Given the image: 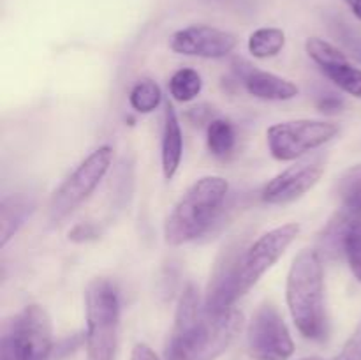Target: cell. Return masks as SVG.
Masks as SVG:
<instances>
[{"instance_id":"obj_2","label":"cell","mask_w":361,"mask_h":360,"mask_svg":"<svg viewBox=\"0 0 361 360\" xmlns=\"http://www.w3.org/2000/svg\"><path fill=\"white\" fill-rule=\"evenodd\" d=\"M298 235V222L277 226L263 233L256 242L243 249V253L228 258L224 265H219L204 296L207 309L222 313L235 307V304L284 256Z\"/></svg>"},{"instance_id":"obj_11","label":"cell","mask_w":361,"mask_h":360,"mask_svg":"<svg viewBox=\"0 0 361 360\" xmlns=\"http://www.w3.org/2000/svg\"><path fill=\"white\" fill-rule=\"evenodd\" d=\"M238 44L235 34L210 25H190L169 37V48L183 56L217 60L224 59Z\"/></svg>"},{"instance_id":"obj_4","label":"cell","mask_w":361,"mask_h":360,"mask_svg":"<svg viewBox=\"0 0 361 360\" xmlns=\"http://www.w3.org/2000/svg\"><path fill=\"white\" fill-rule=\"evenodd\" d=\"M228 193L229 184L224 176L207 175L197 179L166 219V244L176 247L203 236L221 215Z\"/></svg>"},{"instance_id":"obj_16","label":"cell","mask_w":361,"mask_h":360,"mask_svg":"<svg viewBox=\"0 0 361 360\" xmlns=\"http://www.w3.org/2000/svg\"><path fill=\"white\" fill-rule=\"evenodd\" d=\"M35 203L27 194L4 196L0 203V247H6L9 240L20 232L21 226L34 214Z\"/></svg>"},{"instance_id":"obj_25","label":"cell","mask_w":361,"mask_h":360,"mask_svg":"<svg viewBox=\"0 0 361 360\" xmlns=\"http://www.w3.org/2000/svg\"><path fill=\"white\" fill-rule=\"evenodd\" d=\"M342 104H344V101H342L341 97H337V95H326V97L319 99L317 101V108L321 109L323 113H335V112H341Z\"/></svg>"},{"instance_id":"obj_14","label":"cell","mask_w":361,"mask_h":360,"mask_svg":"<svg viewBox=\"0 0 361 360\" xmlns=\"http://www.w3.org/2000/svg\"><path fill=\"white\" fill-rule=\"evenodd\" d=\"M233 67H235L236 76L242 80L245 90L261 101H291L300 94V88L291 80H286L268 71L256 69L245 60L236 59Z\"/></svg>"},{"instance_id":"obj_1","label":"cell","mask_w":361,"mask_h":360,"mask_svg":"<svg viewBox=\"0 0 361 360\" xmlns=\"http://www.w3.org/2000/svg\"><path fill=\"white\" fill-rule=\"evenodd\" d=\"M243 327L236 307L222 313L207 309L200 288H183L175 313V325L166 344V360H215L231 346Z\"/></svg>"},{"instance_id":"obj_27","label":"cell","mask_w":361,"mask_h":360,"mask_svg":"<svg viewBox=\"0 0 361 360\" xmlns=\"http://www.w3.org/2000/svg\"><path fill=\"white\" fill-rule=\"evenodd\" d=\"M344 2L348 4L349 9L353 11V14L361 21V0H344Z\"/></svg>"},{"instance_id":"obj_3","label":"cell","mask_w":361,"mask_h":360,"mask_svg":"<svg viewBox=\"0 0 361 360\" xmlns=\"http://www.w3.org/2000/svg\"><path fill=\"white\" fill-rule=\"evenodd\" d=\"M286 302L303 337L312 341L326 337L324 272L317 251L303 249L293 260L286 281Z\"/></svg>"},{"instance_id":"obj_20","label":"cell","mask_w":361,"mask_h":360,"mask_svg":"<svg viewBox=\"0 0 361 360\" xmlns=\"http://www.w3.org/2000/svg\"><path fill=\"white\" fill-rule=\"evenodd\" d=\"M162 102V90L154 80L150 78H143V80L136 81L134 87L129 92V104L136 113H147L155 112L159 104Z\"/></svg>"},{"instance_id":"obj_23","label":"cell","mask_w":361,"mask_h":360,"mask_svg":"<svg viewBox=\"0 0 361 360\" xmlns=\"http://www.w3.org/2000/svg\"><path fill=\"white\" fill-rule=\"evenodd\" d=\"M101 235V229L94 222H80V224L74 226L69 232V240L73 242H90V240L99 239Z\"/></svg>"},{"instance_id":"obj_19","label":"cell","mask_w":361,"mask_h":360,"mask_svg":"<svg viewBox=\"0 0 361 360\" xmlns=\"http://www.w3.org/2000/svg\"><path fill=\"white\" fill-rule=\"evenodd\" d=\"M168 90L171 99H175L176 102H190L203 90V78L196 69L182 67L171 76Z\"/></svg>"},{"instance_id":"obj_8","label":"cell","mask_w":361,"mask_h":360,"mask_svg":"<svg viewBox=\"0 0 361 360\" xmlns=\"http://www.w3.org/2000/svg\"><path fill=\"white\" fill-rule=\"evenodd\" d=\"M337 134V124L326 120H288L268 127L267 145L271 157L277 161H300L303 155L321 148Z\"/></svg>"},{"instance_id":"obj_10","label":"cell","mask_w":361,"mask_h":360,"mask_svg":"<svg viewBox=\"0 0 361 360\" xmlns=\"http://www.w3.org/2000/svg\"><path fill=\"white\" fill-rule=\"evenodd\" d=\"M324 173V161L321 155L300 159L274 179L268 180L261 191V200L268 205H288L305 196L317 186Z\"/></svg>"},{"instance_id":"obj_26","label":"cell","mask_w":361,"mask_h":360,"mask_svg":"<svg viewBox=\"0 0 361 360\" xmlns=\"http://www.w3.org/2000/svg\"><path fill=\"white\" fill-rule=\"evenodd\" d=\"M130 360H159V356L155 355L150 346L145 344V342H137L130 353Z\"/></svg>"},{"instance_id":"obj_21","label":"cell","mask_w":361,"mask_h":360,"mask_svg":"<svg viewBox=\"0 0 361 360\" xmlns=\"http://www.w3.org/2000/svg\"><path fill=\"white\" fill-rule=\"evenodd\" d=\"M337 196L341 208L361 212V164L353 166L337 182Z\"/></svg>"},{"instance_id":"obj_18","label":"cell","mask_w":361,"mask_h":360,"mask_svg":"<svg viewBox=\"0 0 361 360\" xmlns=\"http://www.w3.org/2000/svg\"><path fill=\"white\" fill-rule=\"evenodd\" d=\"M286 46V34L277 27H261L249 35L247 48L254 59H271L277 56Z\"/></svg>"},{"instance_id":"obj_6","label":"cell","mask_w":361,"mask_h":360,"mask_svg":"<svg viewBox=\"0 0 361 360\" xmlns=\"http://www.w3.org/2000/svg\"><path fill=\"white\" fill-rule=\"evenodd\" d=\"M51 349V318L42 306L30 304L4 325L0 360H49Z\"/></svg>"},{"instance_id":"obj_12","label":"cell","mask_w":361,"mask_h":360,"mask_svg":"<svg viewBox=\"0 0 361 360\" xmlns=\"http://www.w3.org/2000/svg\"><path fill=\"white\" fill-rule=\"evenodd\" d=\"M305 52L335 87L353 97L361 99V69L349 62L344 52L319 37L307 39Z\"/></svg>"},{"instance_id":"obj_9","label":"cell","mask_w":361,"mask_h":360,"mask_svg":"<svg viewBox=\"0 0 361 360\" xmlns=\"http://www.w3.org/2000/svg\"><path fill=\"white\" fill-rule=\"evenodd\" d=\"M247 349L254 360H289L295 353L291 332L274 304H263L247 327Z\"/></svg>"},{"instance_id":"obj_15","label":"cell","mask_w":361,"mask_h":360,"mask_svg":"<svg viewBox=\"0 0 361 360\" xmlns=\"http://www.w3.org/2000/svg\"><path fill=\"white\" fill-rule=\"evenodd\" d=\"M183 157V134L175 106L169 99L164 102V124L161 140V166L166 180H173Z\"/></svg>"},{"instance_id":"obj_17","label":"cell","mask_w":361,"mask_h":360,"mask_svg":"<svg viewBox=\"0 0 361 360\" xmlns=\"http://www.w3.org/2000/svg\"><path fill=\"white\" fill-rule=\"evenodd\" d=\"M207 147L217 159H228L236 148V129L231 120L212 119L207 126Z\"/></svg>"},{"instance_id":"obj_24","label":"cell","mask_w":361,"mask_h":360,"mask_svg":"<svg viewBox=\"0 0 361 360\" xmlns=\"http://www.w3.org/2000/svg\"><path fill=\"white\" fill-rule=\"evenodd\" d=\"M334 360H361V327L348 339L344 348Z\"/></svg>"},{"instance_id":"obj_22","label":"cell","mask_w":361,"mask_h":360,"mask_svg":"<svg viewBox=\"0 0 361 360\" xmlns=\"http://www.w3.org/2000/svg\"><path fill=\"white\" fill-rule=\"evenodd\" d=\"M331 30H334V35L338 39L342 46L348 49L349 55L353 59H356L361 62V34L355 28L349 27L345 21L342 20H334L331 21Z\"/></svg>"},{"instance_id":"obj_13","label":"cell","mask_w":361,"mask_h":360,"mask_svg":"<svg viewBox=\"0 0 361 360\" xmlns=\"http://www.w3.org/2000/svg\"><path fill=\"white\" fill-rule=\"evenodd\" d=\"M321 244L328 254H344L355 277L361 281V212L341 208L324 228Z\"/></svg>"},{"instance_id":"obj_5","label":"cell","mask_w":361,"mask_h":360,"mask_svg":"<svg viewBox=\"0 0 361 360\" xmlns=\"http://www.w3.org/2000/svg\"><path fill=\"white\" fill-rule=\"evenodd\" d=\"M88 360H115L118 346L120 295L115 282L92 279L85 289Z\"/></svg>"},{"instance_id":"obj_7","label":"cell","mask_w":361,"mask_h":360,"mask_svg":"<svg viewBox=\"0 0 361 360\" xmlns=\"http://www.w3.org/2000/svg\"><path fill=\"white\" fill-rule=\"evenodd\" d=\"M111 162L113 148L109 145H101L90 152L53 193L48 205L49 222L59 224L69 217L83 201H87L109 172Z\"/></svg>"},{"instance_id":"obj_28","label":"cell","mask_w":361,"mask_h":360,"mask_svg":"<svg viewBox=\"0 0 361 360\" xmlns=\"http://www.w3.org/2000/svg\"><path fill=\"white\" fill-rule=\"evenodd\" d=\"M303 360H321V359H314V356H312V359H303Z\"/></svg>"}]
</instances>
